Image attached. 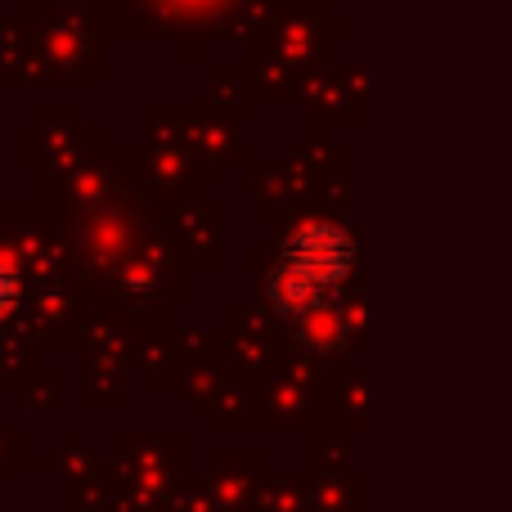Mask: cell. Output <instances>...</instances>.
Instances as JSON below:
<instances>
[{"mask_svg":"<svg viewBox=\"0 0 512 512\" xmlns=\"http://www.w3.org/2000/svg\"><path fill=\"white\" fill-rule=\"evenodd\" d=\"M5 306H14V279L0 270V310H5Z\"/></svg>","mask_w":512,"mask_h":512,"instance_id":"6da1fadb","label":"cell"}]
</instances>
